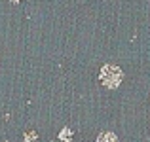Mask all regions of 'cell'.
<instances>
[{"instance_id": "obj_4", "label": "cell", "mask_w": 150, "mask_h": 142, "mask_svg": "<svg viewBox=\"0 0 150 142\" xmlns=\"http://www.w3.org/2000/svg\"><path fill=\"white\" fill-rule=\"evenodd\" d=\"M36 138H38L36 131H27V133H25V136H23V142H34Z\"/></svg>"}, {"instance_id": "obj_3", "label": "cell", "mask_w": 150, "mask_h": 142, "mask_svg": "<svg viewBox=\"0 0 150 142\" xmlns=\"http://www.w3.org/2000/svg\"><path fill=\"white\" fill-rule=\"evenodd\" d=\"M59 140L70 142V140H72V129H70V127H63L61 133H59Z\"/></svg>"}, {"instance_id": "obj_1", "label": "cell", "mask_w": 150, "mask_h": 142, "mask_svg": "<svg viewBox=\"0 0 150 142\" xmlns=\"http://www.w3.org/2000/svg\"><path fill=\"white\" fill-rule=\"evenodd\" d=\"M122 78H124V74L116 65H105L99 72V82L108 89H116L122 84Z\"/></svg>"}, {"instance_id": "obj_2", "label": "cell", "mask_w": 150, "mask_h": 142, "mask_svg": "<svg viewBox=\"0 0 150 142\" xmlns=\"http://www.w3.org/2000/svg\"><path fill=\"white\" fill-rule=\"evenodd\" d=\"M97 142H118V136L114 135V133H110V131H105V133H101V135L97 136Z\"/></svg>"}]
</instances>
